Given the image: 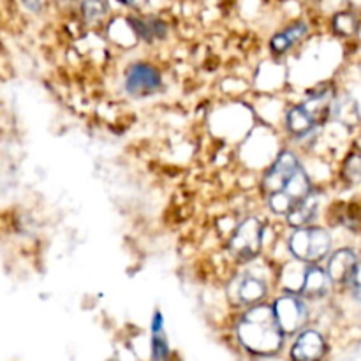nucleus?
Listing matches in <instances>:
<instances>
[{"label":"nucleus","mask_w":361,"mask_h":361,"mask_svg":"<svg viewBox=\"0 0 361 361\" xmlns=\"http://www.w3.org/2000/svg\"><path fill=\"white\" fill-rule=\"evenodd\" d=\"M263 247V226L256 217H247L233 231L229 249L240 259H254Z\"/></svg>","instance_id":"obj_4"},{"label":"nucleus","mask_w":361,"mask_h":361,"mask_svg":"<svg viewBox=\"0 0 361 361\" xmlns=\"http://www.w3.org/2000/svg\"><path fill=\"white\" fill-rule=\"evenodd\" d=\"M331 281L328 277L326 270L319 267V263L307 264L303 267L302 284H300V295L309 296V298H323L330 293Z\"/></svg>","instance_id":"obj_9"},{"label":"nucleus","mask_w":361,"mask_h":361,"mask_svg":"<svg viewBox=\"0 0 361 361\" xmlns=\"http://www.w3.org/2000/svg\"><path fill=\"white\" fill-rule=\"evenodd\" d=\"M236 335L243 348L256 355H274L281 349L284 331L277 324L270 305L256 303L242 316L236 326Z\"/></svg>","instance_id":"obj_1"},{"label":"nucleus","mask_w":361,"mask_h":361,"mask_svg":"<svg viewBox=\"0 0 361 361\" xmlns=\"http://www.w3.org/2000/svg\"><path fill=\"white\" fill-rule=\"evenodd\" d=\"M129 27L133 28L134 34L143 41H154V39H162L166 35V23L157 20V18H130Z\"/></svg>","instance_id":"obj_14"},{"label":"nucleus","mask_w":361,"mask_h":361,"mask_svg":"<svg viewBox=\"0 0 361 361\" xmlns=\"http://www.w3.org/2000/svg\"><path fill=\"white\" fill-rule=\"evenodd\" d=\"M319 120L305 108V104L293 106L286 115V127H288L289 134L295 136L296 140H303L307 136H312L316 133Z\"/></svg>","instance_id":"obj_11"},{"label":"nucleus","mask_w":361,"mask_h":361,"mask_svg":"<svg viewBox=\"0 0 361 361\" xmlns=\"http://www.w3.org/2000/svg\"><path fill=\"white\" fill-rule=\"evenodd\" d=\"M150 331H152V334H159V331H164V316H162L159 310H155L154 316H152Z\"/></svg>","instance_id":"obj_20"},{"label":"nucleus","mask_w":361,"mask_h":361,"mask_svg":"<svg viewBox=\"0 0 361 361\" xmlns=\"http://www.w3.org/2000/svg\"><path fill=\"white\" fill-rule=\"evenodd\" d=\"M360 257L353 249H338L330 252L326 264V274L334 286H349L351 275L358 264Z\"/></svg>","instance_id":"obj_7"},{"label":"nucleus","mask_w":361,"mask_h":361,"mask_svg":"<svg viewBox=\"0 0 361 361\" xmlns=\"http://www.w3.org/2000/svg\"><path fill=\"white\" fill-rule=\"evenodd\" d=\"M23 6L27 7L28 11H32V13H39L42 7V2L41 0H23Z\"/></svg>","instance_id":"obj_21"},{"label":"nucleus","mask_w":361,"mask_h":361,"mask_svg":"<svg viewBox=\"0 0 361 361\" xmlns=\"http://www.w3.org/2000/svg\"><path fill=\"white\" fill-rule=\"evenodd\" d=\"M106 11H108L106 0H83V16L90 23L101 20Z\"/></svg>","instance_id":"obj_17"},{"label":"nucleus","mask_w":361,"mask_h":361,"mask_svg":"<svg viewBox=\"0 0 361 361\" xmlns=\"http://www.w3.org/2000/svg\"><path fill=\"white\" fill-rule=\"evenodd\" d=\"M309 34V27L303 21H296V23L289 25L284 30H281L279 34H275L270 41V49L275 55H284L295 44H298L305 35Z\"/></svg>","instance_id":"obj_12"},{"label":"nucleus","mask_w":361,"mask_h":361,"mask_svg":"<svg viewBox=\"0 0 361 361\" xmlns=\"http://www.w3.org/2000/svg\"><path fill=\"white\" fill-rule=\"evenodd\" d=\"M123 87H126L127 94L133 95V97H150L161 90V73L148 63H134L127 69Z\"/></svg>","instance_id":"obj_5"},{"label":"nucleus","mask_w":361,"mask_h":361,"mask_svg":"<svg viewBox=\"0 0 361 361\" xmlns=\"http://www.w3.org/2000/svg\"><path fill=\"white\" fill-rule=\"evenodd\" d=\"M271 310H274L275 321L284 331V335L295 334L300 328H303V324L307 323V316H309L307 303L303 302L298 293L293 291H286L284 295L279 296Z\"/></svg>","instance_id":"obj_3"},{"label":"nucleus","mask_w":361,"mask_h":361,"mask_svg":"<svg viewBox=\"0 0 361 361\" xmlns=\"http://www.w3.org/2000/svg\"><path fill=\"white\" fill-rule=\"evenodd\" d=\"M267 282L261 281L259 277H252V275H247L242 281L238 282V288H236V298L242 305H256L261 303V300L267 296Z\"/></svg>","instance_id":"obj_13"},{"label":"nucleus","mask_w":361,"mask_h":361,"mask_svg":"<svg viewBox=\"0 0 361 361\" xmlns=\"http://www.w3.org/2000/svg\"><path fill=\"white\" fill-rule=\"evenodd\" d=\"M302 166L298 155L291 150H282L281 154H277L275 161L268 166V169L264 171L263 182H261V187H263V192L267 196L275 192H281L284 189L286 182L289 180V176L296 171V169Z\"/></svg>","instance_id":"obj_6"},{"label":"nucleus","mask_w":361,"mask_h":361,"mask_svg":"<svg viewBox=\"0 0 361 361\" xmlns=\"http://www.w3.org/2000/svg\"><path fill=\"white\" fill-rule=\"evenodd\" d=\"M310 190H312V183H310L309 175H307L305 168H303V166H300V168L296 169L291 176H289V180L286 182L284 189H282L281 192H284L286 196L293 201V204H295L296 201H300L302 197H305Z\"/></svg>","instance_id":"obj_15"},{"label":"nucleus","mask_w":361,"mask_h":361,"mask_svg":"<svg viewBox=\"0 0 361 361\" xmlns=\"http://www.w3.org/2000/svg\"><path fill=\"white\" fill-rule=\"evenodd\" d=\"M351 293H353V296H355L356 302H358L361 305V284L355 286V288H351Z\"/></svg>","instance_id":"obj_22"},{"label":"nucleus","mask_w":361,"mask_h":361,"mask_svg":"<svg viewBox=\"0 0 361 361\" xmlns=\"http://www.w3.org/2000/svg\"><path fill=\"white\" fill-rule=\"evenodd\" d=\"M331 235L321 226L295 228L288 238V249L300 263L314 264L326 259L331 252Z\"/></svg>","instance_id":"obj_2"},{"label":"nucleus","mask_w":361,"mask_h":361,"mask_svg":"<svg viewBox=\"0 0 361 361\" xmlns=\"http://www.w3.org/2000/svg\"><path fill=\"white\" fill-rule=\"evenodd\" d=\"M344 173H345V176L349 178V182H353V183L360 182L361 180V155L353 154L351 157L345 161Z\"/></svg>","instance_id":"obj_19"},{"label":"nucleus","mask_w":361,"mask_h":361,"mask_svg":"<svg viewBox=\"0 0 361 361\" xmlns=\"http://www.w3.org/2000/svg\"><path fill=\"white\" fill-rule=\"evenodd\" d=\"M120 2L126 4V6H134V7H137V6H141V4H143V2H147V0H120Z\"/></svg>","instance_id":"obj_23"},{"label":"nucleus","mask_w":361,"mask_h":361,"mask_svg":"<svg viewBox=\"0 0 361 361\" xmlns=\"http://www.w3.org/2000/svg\"><path fill=\"white\" fill-rule=\"evenodd\" d=\"M321 197L316 190H310L305 197L296 201L291 210L286 214V221L291 228H303V226L312 224L314 219L319 214Z\"/></svg>","instance_id":"obj_10"},{"label":"nucleus","mask_w":361,"mask_h":361,"mask_svg":"<svg viewBox=\"0 0 361 361\" xmlns=\"http://www.w3.org/2000/svg\"><path fill=\"white\" fill-rule=\"evenodd\" d=\"M334 28L341 35H351L356 30V20L349 13H338L334 20Z\"/></svg>","instance_id":"obj_18"},{"label":"nucleus","mask_w":361,"mask_h":361,"mask_svg":"<svg viewBox=\"0 0 361 361\" xmlns=\"http://www.w3.org/2000/svg\"><path fill=\"white\" fill-rule=\"evenodd\" d=\"M326 353V342L316 330H305L298 335L291 348L293 361H321Z\"/></svg>","instance_id":"obj_8"},{"label":"nucleus","mask_w":361,"mask_h":361,"mask_svg":"<svg viewBox=\"0 0 361 361\" xmlns=\"http://www.w3.org/2000/svg\"><path fill=\"white\" fill-rule=\"evenodd\" d=\"M169 360V345L164 331L152 334V361H168Z\"/></svg>","instance_id":"obj_16"}]
</instances>
